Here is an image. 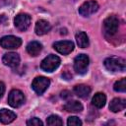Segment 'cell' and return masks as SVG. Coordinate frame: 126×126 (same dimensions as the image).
I'll return each mask as SVG.
<instances>
[{"label": "cell", "instance_id": "1", "mask_svg": "<svg viewBox=\"0 0 126 126\" xmlns=\"http://www.w3.org/2000/svg\"><path fill=\"white\" fill-rule=\"evenodd\" d=\"M104 67L110 72H124L126 62L121 57H109L104 60Z\"/></svg>", "mask_w": 126, "mask_h": 126}, {"label": "cell", "instance_id": "2", "mask_svg": "<svg viewBox=\"0 0 126 126\" xmlns=\"http://www.w3.org/2000/svg\"><path fill=\"white\" fill-rule=\"evenodd\" d=\"M118 28H119V19L114 15L108 16L103 21V31L106 35L109 36L114 35L117 32Z\"/></svg>", "mask_w": 126, "mask_h": 126}, {"label": "cell", "instance_id": "3", "mask_svg": "<svg viewBox=\"0 0 126 126\" xmlns=\"http://www.w3.org/2000/svg\"><path fill=\"white\" fill-rule=\"evenodd\" d=\"M59 65H60V58L56 55L50 54L41 61L40 68L45 72H53L55 69L58 68Z\"/></svg>", "mask_w": 126, "mask_h": 126}, {"label": "cell", "instance_id": "4", "mask_svg": "<svg viewBox=\"0 0 126 126\" xmlns=\"http://www.w3.org/2000/svg\"><path fill=\"white\" fill-rule=\"evenodd\" d=\"M89 57L86 54H80L78 55L74 60V70L78 74H86L89 67Z\"/></svg>", "mask_w": 126, "mask_h": 126}, {"label": "cell", "instance_id": "5", "mask_svg": "<svg viewBox=\"0 0 126 126\" xmlns=\"http://www.w3.org/2000/svg\"><path fill=\"white\" fill-rule=\"evenodd\" d=\"M31 22H32V18L29 14H26V13H21V14H18L15 19H14V25L15 27L21 31V32H24V31H27L29 29V27L31 26Z\"/></svg>", "mask_w": 126, "mask_h": 126}, {"label": "cell", "instance_id": "6", "mask_svg": "<svg viewBox=\"0 0 126 126\" xmlns=\"http://www.w3.org/2000/svg\"><path fill=\"white\" fill-rule=\"evenodd\" d=\"M49 85H50L49 79L46 78V77L40 76V77H36V78L32 81V88L33 89V91H34L37 94H42L46 91V89L49 87Z\"/></svg>", "mask_w": 126, "mask_h": 126}, {"label": "cell", "instance_id": "7", "mask_svg": "<svg viewBox=\"0 0 126 126\" xmlns=\"http://www.w3.org/2000/svg\"><path fill=\"white\" fill-rule=\"evenodd\" d=\"M22 39L14 35H6L0 38V45L5 49H15L20 47Z\"/></svg>", "mask_w": 126, "mask_h": 126}, {"label": "cell", "instance_id": "8", "mask_svg": "<svg viewBox=\"0 0 126 126\" xmlns=\"http://www.w3.org/2000/svg\"><path fill=\"white\" fill-rule=\"evenodd\" d=\"M25 102V95L20 90H12L8 95V103L12 107H19Z\"/></svg>", "mask_w": 126, "mask_h": 126}, {"label": "cell", "instance_id": "9", "mask_svg": "<svg viewBox=\"0 0 126 126\" xmlns=\"http://www.w3.org/2000/svg\"><path fill=\"white\" fill-rule=\"evenodd\" d=\"M98 10V4L96 1L94 0H89L84 2L80 8H79V13L84 16V17H88L94 13H95Z\"/></svg>", "mask_w": 126, "mask_h": 126}, {"label": "cell", "instance_id": "10", "mask_svg": "<svg viewBox=\"0 0 126 126\" xmlns=\"http://www.w3.org/2000/svg\"><path fill=\"white\" fill-rule=\"evenodd\" d=\"M53 48L61 54H69L74 49V43L70 40L57 41V42L53 43Z\"/></svg>", "mask_w": 126, "mask_h": 126}, {"label": "cell", "instance_id": "11", "mask_svg": "<svg viewBox=\"0 0 126 126\" xmlns=\"http://www.w3.org/2000/svg\"><path fill=\"white\" fill-rule=\"evenodd\" d=\"M2 61L3 63L6 65V66H9V67H17L20 63V56L18 53H15V52H8V53H5L3 58H2Z\"/></svg>", "mask_w": 126, "mask_h": 126}, {"label": "cell", "instance_id": "12", "mask_svg": "<svg viewBox=\"0 0 126 126\" xmlns=\"http://www.w3.org/2000/svg\"><path fill=\"white\" fill-rule=\"evenodd\" d=\"M51 29V25L45 21V20H38L35 24V28H34V31H35V33L37 35H43L45 33H47Z\"/></svg>", "mask_w": 126, "mask_h": 126}, {"label": "cell", "instance_id": "13", "mask_svg": "<svg viewBox=\"0 0 126 126\" xmlns=\"http://www.w3.org/2000/svg\"><path fill=\"white\" fill-rule=\"evenodd\" d=\"M126 107V100L120 97L113 98L109 103V109L112 112H119Z\"/></svg>", "mask_w": 126, "mask_h": 126}, {"label": "cell", "instance_id": "14", "mask_svg": "<svg viewBox=\"0 0 126 126\" xmlns=\"http://www.w3.org/2000/svg\"><path fill=\"white\" fill-rule=\"evenodd\" d=\"M17 115L11 111V110H8V109H0V121L3 123V124H8V123H11L12 121H14L16 119Z\"/></svg>", "mask_w": 126, "mask_h": 126}, {"label": "cell", "instance_id": "15", "mask_svg": "<svg viewBox=\"0 0 126 126\" xmlns=\"http://www.w3.org/2000/svg\"><path fill=\"white\" fill-rule=\"evenodd\" d=\"M74 93L75 94H77L79 97L82 98H86L89 96V94H91V88L87 85L81 84V85H77L74 88Z\"/></svg>", "mask_w": 126, "mask_h": 126}, {"label": "cell", "instance_id": "16", "mask_svg": "<svg viewBox=\"0 0 126 126\" xmlns=\"http://www.w3.org/2000/svg\"><path fill=\"white\" fill-rule=\"evenodd\" d=\"M64 109L67 112L77 113V112H81L83 110V105L81 104V102H79L77 100H70L64 105Z\"/></svg>", "mask_w": 126, "mask_h": 126}, {"label": "cell", "instance_id": "17", "mask_svg": "<svg viewBox=\"0 0 126 126\" xmlns=\"http://www.w3.org/2000/svg\"><path fill=\"white\" fill-rule=\"evenodd\" d=\"M42 49L41 43L38 41H32L27 45V51L32 56H37Z\"/></svg>", "mask_w": 126, "mask_h": 126}, {"label": "cell", "instance_id": "18", "mask_svg": "<svg viewBox=\"0 0 126 126\" xmlns=\"http://www.w3.org/2000/svg\"><path fill=\"white\" fill-rule=\"evenodd\" d=\"M106 102V96L103 93H97L95 94L94 96H93V99H92V103L94 107L96 108H101L104 106Z\"/></svg>", "mask_w": 126, "mask_h": 126}, {"label": "cell", "instance_id": "19", "mask_svg": "<svg viewBox=\"0 0 126 126\" xmlns=\"http://www.w3.org/2000/svg\"><path fill=\"white\" fill-rule=\"evenodd\" d=\"M76 41H77V44L79 45V47H81V48H86L90 44L89 37L85 32H79L76 33Z\"/></svg>", "mask_w": 126, "mask_h": 126}, {"label": "cell", "instance_id": "20", "mask_svg": "<svg viewBox=\"0 0 126 126\" xmlns=\"http://www.w3.org/2000/svg\"><path fill=\"white\" fill-rule=\"evenodd\" d=\"M113 89L116 92L124 93L126 91V79L125 78H122V79L118 80L117 82H115V84L113 86Z\"/></svg>", "mask_w": 126, "mask_h": 126}, {"label": "cell", "instance_id": "21", "mask_svg": "<svg viewBox=\"0 0 126 126\" xmlns=\"http://www.w3.org/2000/svg\"><path fill=\"white\" fill-rule=\"evenodd\" d=\"M46 123H47V125H50V126H56V125H62L63 121L57 115H50L46 119Z\"/></svg>", "mask_w": 126, "mask_h": 126}, {"label": "cell", "instance_id": "22", "mask_svg": "<svg viewBox=\"0 0 126 126\" xmlns=\"http://www.w3.org/2000/svg\"><path fill=\"white\" fill-rule=\"evenodd\" d=\"M67 124L69 126H81L82 125V121L76 117V116H70L67 120Z\"/></svg>", "mask_w": 126, "mask_h": 126}, {"label": "cell", "instance_id": "23", "mask_svg": "<svg viewBox=\"0 0 126 126\" xmlns=\"http://www.w3.org/2000/svg\"><path fill=\"white\" fill-rule=\"evenodd\" d=\"M27 125H29V126H42L43 122L39 118L33 117V118H31L30 120L27 121Z\"/></svg>", "mask_w": 126, "mask_h": 126}, {"label": "cell", "instance_id": "24", "mask_svg": "<svg viewBox=\"0 0 126 126\" xmlns=\"http://www.w3.org/2000/svg\"><path fill=\"white\" fill-rule=\"evenodd\" d=\"M71 96H72V94H71V93L69 91H63V92H61V97L62 98L67 99V98H70Z\"/></svg>", "mask_w": 126, "mask_h": 126}, {"label": "cell", "instance_id": "25", "mask_svg": "<svg viewBox=\"0 0 126 126\" xmlns=\"http://www.w3.org/2000/svg\"><path fill=\"white\" fill-rule=\"evenodd\" d=\"M4 93H5V85L3 82H0V98L3 96Z\"/></svg>", "mask_w": 126, "mask_h": 126}, {"label": "cell", "instance_id": "26", "mask_svg": "<svg viewBox=\"0 0 126 126\" xmlns=\"http://www.w3.org/2000/svg\"><path fill=\"white\" fill-rule=\"evenodd\" d=\"M7 22V17L5 15H0V24H5Z\"/></svg>", "mask_w": 126, "mask_h": 126}]
</instances>
